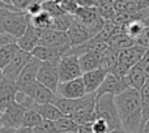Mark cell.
Wrapping results in <instances>:
<instances>
[{
  "label": "cell",
  "mask_w": 149,
  "mask_h": 133,
  "mask_svg": "<svg viewBox=\"0 0 149 133\" xmlns=\"http://www.w3.org/2000/svg\"><path fill=\"white\" fill-rule=\"evenodd\" d=\"M55 128L58 133H68V132H79L80 125L73 121L71 116H63L58 121H55Z\"/></svg>",
  "instance_id": "27"
},
{
  "label": "cell",
  "mask_w": 149,
  "mask_h": 133,
  "mask_svg": "<svg viewBox=\"0 0 149 133\" xmlns=\"http://www.w3.org/2000/svg\"><path fill=\"white\" fill-rule=\"evenodd\" d=\"M74 18L86 26L93 37L97 35L106 24L95 7H79V9L74 13Z\"/></svg>",
  "instance_id": "5"
},
{
  "label": "cell",
  "mask_w": 149,
  "mask_h": 133,
  "mask_svg": "<svg viewBox=\"0 0 149 133\" xmlns=\"http://www.w3.org/2000/svg\"><path fill=\"white\" fill-rule=\"evenodd\" d=\"M43 121V118L37 112L36 110H26L24 114V120L22 127H28V128H36Z\"/></svg>",
  "instance_id": "30"
},
{
  "label": "cell",
  "mask_w": 149,
  "mask_h": 133,
  "mask_svg": "<svg viewBox=\"0 0 149 133\" xmlns=\"http://www.w3.org/2000/svg\"><path fill=\"white\" fill-rule=\"evenodd\" d=\"M79 7H94L95 0H76Z\"/></svg>",
  "instance_id": "40"
},
{
  "label": "cell",
  "mask_w": 149,
  "mask_h": 133,
  "mask_svg": "<svg viewBox=\"0 0 149 133\" xmlns=\"http://www.w3.org/2000/svg\"><path fill=\"white\" fill-rule=\"evenodd\" d=\"M25 12L28 13L30 17H33V16L41 13L42 12V1H34V3H31Z\"/></svg>",
  "instance_id": "37"
},
{
  "label": "cell",
  "mask_w": 149,
  "mask_h": 133,
  "mask_svg": "<svg viewBox=\"0 0 149 133\" xmlns=\"http://www.w3.org/2000/svg\"><path fill=\"white\" fill-rule=\"evenodd\" d=\"M140 133H149V120L144 124V127H143V129H141Z\"/></svg>",
  "instance_id": "43"
},
{
  "label": "cell",
  "mask_w": 149,
  "mask_h": 133,
  "mask_svg": "<svg viewBox=\"0 0 149 133\" xmlns=\"http://www.w3.org/2000/svg\"><path fill=\"white\" fill-rule=\"evenodd\" d=\"M0 114H1V112H0Z\"/></svg>",
  "instance_id": "50"
},
{
  "label": "cell",
  "mask_w": 149,
  "mask_h": 133,
  "mask_svg": "<svg viewBox=\"0 0 149 133\" xmlns=\"http://www.w3.org/2000/svg\"><path fill=\"white\" fill-rule=\"evenodd\" d=\"M0 8H8V9H12V10H16L15 8H12V7H8V5H5L4 3L1 1V0H0Z\"/></svg>",
  "instance_id": "45"
},
{
  "label": "cell",
  "mask_w": 149,
  "mask_h": 133,
  "mask_svg": "<svg viewBox=\"0 0 149 133\" xmlns=\"http://www.w3.org/2000/svg\"><path fill=\"white\" fill-rule=\"evenodd\" d=\"M145 28H147V26H145V24L143 22V21L135 20V21L128 22L127 25H124L123 26V31L130 37V38H132L135 42H136V39L141 35V33L144 31Z\"/></svg>",
  "instance_id": "28"
},
{
  "label": "cell",
  "mask_w": 149,
  "mask_h": 133,
  "mask_svg": "<svg viewBox=\"0 0 149 133\" xmlns=\"http://www.w3.org/2000/svg\"><path fill=\"white\" fill-rule=\"evenodd\" d=\"M135 41L132 38H130L124 31H119L118 34L113 37L109 42V46L111 48L116 50V51H122V50H126V48H130V47L135 46Z\"/></svg>",
  "instance_id": "23"
},
{
  "label": "cell",
  "mask_w": 149,
  "mask_h": 133,
  "mask_svg": "<svg viewBox=\"0 0 149 133\" xmlns=\"http://www.w3.org/2000/svg\"><path fill=\"white\" fill-rule=\"evenodd\" d=\"M31 54L30 52L22 51L18 48V51L15 54L13 59L9 62V64L3 69V76H4L5 81H13L16 82L17 77L20 76V73L22 72V69L25 68V65L31 60Z\"/></svg>",
  "instance_id": "7"
},
{
  "label": "cell",
  "mask_w": 149,
  "mask_h": 133,
  "mask_svg": "<svg viewBox=\"0 0 149 133\" xmlns=\"http://www.w3.org/2000/svg\"><path fill=\"white\" fill-rule=\"evenodd\" d=\"M41 37H39V44L50 48H62V47L71 46L70 38H68L67 31H59V30H39Z\"/></svg>",
  "instance_id": "10"
},
{
  "label": "cell",
  "mask_w": 149,
  "mask_h": 133,
  "mask_svg": "<svg viewBox=\"0 0 149 133\" xmlns=\"http://www.w3.org/2000/svg\"><path fill=\"white\" fill-rule=\"evenodd\" d=\"M39 37H41V31L38 29H36L34 26L29 25L26 31L24 33V35L16 41V44L18 46L20 50L31 54V51L39 44Z\"/></svg>",
  "instance_id": "18"
},
{
  "label": "cell",
  "mask_w": 149,
  "mask_h": 133,
  "mask_svg": "<svg viewBox=\"0 0 149 133\" xmlns=\"http://www.w3.org/2000/svg\"><path fill=\"white\" fill-rule=\"evenodd\" d=\"M30 25V16L26 12L0 8V34H8L17 41Z\"/></svg>",
  "instance_id": "2"
},
{
  "label": "cell",
  "mask_w": 149,
  "mask_h": 133,
  "mask_svg": "<svg viewBox=\"0 0 149 133\" xmlns=\"http://www.w3.org/2000/svg\"><path fill=\"white\" fill-rule=\"evenodd\" d=\"M33 110H36L39 115L43 118V120H49V121H58L59 119H62L63 115L62 111L54 106L52 103H46V105H38L36 103V106L33 107Z\"/></svg>",
  "instance_id": "21"
},
{
  "label": "cell",
  "mask_w": 149,
  "mask_h": 133,
  "mask_svg": "<svg viewBox=\"0 0 149 133\" xmlns=\"http://www.w3.org/2000/svg\"><path fill=\"white\" fill-rule=\"evenodd\" d=\"M115 106L120 119L122 128L128 133H140L143 129V111L140 91L134 87H128L116 95Z\"/></svg>",
  "instance_id": "1"
},
{
  "label": "cell",
  "mask_w": 149,
  "mask_h": 133,
  "mask_svg": "<svg viewBox=\"0 0 149 133\" xmlns=\"http://www.w3.org/2000/svg\"><path fill=\"white\" fill-rule=\"evenodd\" d=\"M135 43H136L137 46L143 47V48L149 50V26H147V28L144 29V31H143L141 35L136 39Z\"/></svg>",
  "instance_id": "35"
},
{
  "label": "cell",
  "mask_w": 149,
  "mask_h": 133,
  "mask_svg": "<svg viewBox=\"0 0 149 133\" xmlns=\"http://www.w3.org/2000/svg\"><path fill=\"white\" fill-rule=\"evenodd\" d=\"M68 38H70V43L71 47H76V46H81V44L89 42L93 38L92 33L88 30V28L85 25H82L80 21H77L74 18L73 24L71 25V28L67 31Z\"/></svg>",
  "instance_id": "14"
},
{
  "label": "cell",
  "mask_w": 149,
  "mask_h": 133,
  "mask_svg": "<svg viewBox=\"0 0 149 133\" xmlns=\"http://www.w3.org/2000/svg\"><path fill=\"white\" fill-rule=\"evenodd\" d=\"M33 131L34 133H58L56 128H55V121H49V120H43Z\"/></svg>",
  "instance_id": "33"
},
{
  "label": "cell",
  "mask_w": 149,
  "mask_h": 133,
  "mask_svg": "<svg viewBox=\"0 0 149 133\" xmlns=\"http://www.w3.org/2000/svg\"><path fill=\"white\" fill-rule=\"evenodd\" d=\"M22 93H25L28 97H30L38 105H46V103H51L52 99L55 98V93H52L50 89H47L46 86H43L42 84H39L38 81L29 84L26 86H24L22 89H20Z\"/></svg>",
  "instance_id": "12"
},
{
  "label": "cell",
  "mask_w": 149,
  "mask_h": 133,
  "mask_svg": "<svg viewBox=\"0 0 149 133\" xmlns=\"http://www.w3.org/2000/svg\"><path fill=\"white\" fill-rule=\"evenodd\" d=\"M68 133H79V132H68Z\"/></svg>",
  "instance_id": "49"
},
{
  "label": "cell",
  "mask_w": 149,
  "mask_h": 133,
  "mask_svg": "<svg viewBox=\"0 0 149 133\" xmlns=\"http://www.w3.org/2000/svg\"><path fill=\"white\" fill-rule=\"evenodd\" d=\"M106 76H107V72L102 68H97V69H93V71L82 73L81 78H82V82H84L86 94L97 93V90L100 89L102 82L105 81Z\"/></svg>",
  "instance_id": "15"
},
{
  "label": "cell",
  "mask_w": 149,
  "mask_h": 133,
  "mask_svg": "<svg viewBox=\"0 0 149 133\" xmlns=\"http://www.w3.org/2000/svg\"><path fill=\"white\" fill-rule=\"evenodd\" d=\"M145 51H147V50L137 46V44L130 47V48L119 51L118 64H116L115 69H114L113 74H115V76H118V77H126L127 73L130 72V69L140 63V60L144 56Z\"/></svg>",
  "instance_id": "4"
},
{
  "label": "cell",
  "mask_w": 149,
  "mask_h": 133,
  "mask_svg": "<svg viewBox=\"0 0 149 133\" xmlns=\"http://www.w3.org/2000/svg\"><path fill=\"white\" fill-rule=\"evenodd\" d=\"M16 133H34L33 128H28V127H20L18 129H16Z\"/></svg>",
  "instance_id": "41"
},
{
  "label": "cell",
  "mask_w": 149,
  "mask_h": 133,
  "mask_svg": "<svg viewBox=\"0 0 149 133\" xmlns=\"http://www.w3.org/2000/svg\"><path fill=\"white\" fill-rule=\"evenodd\" d=\"M52 18L47 12L42 10L41 13L30 17V25L38 30H50L52 29Z\"/></svg>",
  "instance_id": "24"
},
{
  "label": "cell",
  "mask_w": 149,
  "mask_h": 133,
  "mask_svg": "<svg viewBox=\"0 0 149 133\" xmlns=\"http://www.w3.org/2000/svg\"><path fill=\"white\" fill-rule=\"evenodd\" d=\"M42 10L47 12L51 17H59V16L65 15V12L62 9V7L59 4H56L54 0H47V1L42 3Z\"/></svg>",
  "instance_id": "32"
},
{
  "label": "cell",
  "mask_w": 149,
  "mask_h": 133,
  "mask_svg": "<svg viewBox=\"0 0 149 133\" xmlns=\"http://www.w3.org/2000/svg\"><path fill=\"white\" fill-rule=\"evenodd\" d=\"M18 93V87L16 82L5 81L0 86V112H4L13 102H16V94Z\"/></svg>",
  "instance_id": "19"
},
{
  "label": "cell",
  "mask_w": 149,
  "mask_h": 133,
  "mask_svg": "<svg viewBox=\"0 0 149 133\" xmlns=\"http://www.w3.org/2000/svg\"><path fill=\"white\" fill-rule=\"evenodd\" d=\"M4 128V124H3V118H1V114H0V131Z\"/></svg>",
  "instance_id": "48"
},
{
  "label": "cell",
  "mask_w": 149,
  "mask_h": 133,
  "mask_svg": "<svg viewBox=\"0 0 149 133\" xmlns=\"http://www.w3.org/2000/svg\"><path fill=\"white\" fill-rule=\"evenodd\" d=\"M73 21H74V16L68 15V13L59 16V17H54L52 18V29L59 31H68V29L71 28Z\"/></svg>",
  "instance_id": "29"
},
{
  "label": "cell",
  "mask_w": 149,
  "mask_h": 133,
  "mask_svg": "<svg viewBox=\"0 0 149 133\" xmlns=\"http://www.w3.org/2000/svg\"><path fill=\"white\" fill-rule=\"evenodd\" d=\"M94 7L97 8L98 13L105 21H111L115 16L114 0H95Z\"/></svg>",
  "instance_id": "25"
},
{
  "label": "cell",
  "mask_w": 149,
  "mask_h": 133,
  "mask_svg": "<svg viewBox=\"0 0 149 133\" xmlns=\"http://www.w3.org/2000/svg\"><path fill=\"white\" fill-rule=\"evenodd\" d=\"M90 129H92L93 133H110L111 132L107 123L101 120V119H94V121L90 124Z\"/></svg>",
  "instance_id": "34"
},
{
  "label": "cell",
  "mask_w": 149,
  "mask_h": 133,
  "mask_svg": "<svg viewBox=\"0 0 149 133\" xmlns=\"http://www.w3.org/2000/svg\"><path fill=\"white\" fill-rule=\"evenodd\" d=\"M3 82H4V76H3V71H0V86Z\"/></svg>",
  "instance_id": "47"
},
{
  "label": "cell",
  "mask_w": 149,
  "mask_h": 133,
  "mask_svg": "<svg viewBox=\"0 0 149 133\" xmlns=\"http://www.w3.org/2000/svg\"><path fill=\"white\" fill-rule=\"evenodd\" d=\"M56 95L62 98H67V99H79L86 95V90H85L82 78H74L71 81L60 82L59 86L56 89Z\"/></svg>",
  "instance_id": "11"
},
{
  "label": "cell",
  "mask_w": 149,
  "mask_h": 133,
  "mask_svg": "<svg viewBox=\"0 0 149 133\" xmlns=\"http://www.w3.org/2000/svg\"><path fill=\"white\" fill-rule=\"evenodd\" d=\"M139 64L141 65L143 71H144L145 74H147V78L149 80V50H147V51H145L144 56H143V59L140 60Z\"/></svg>",
  "instance_id": "38"
},
{
  "label": "cell",
  "mask_w": 149,
  "mask_h": 133,
  "mask_svg": "<svg viewBox=\"0 0 149 133\" xmlns=\"http://www.w3.org/2000/svg\"><path fill=\"white\" fill-rule=\"evenodd\" d=\"M0 133H16V129H12V128H7V127H4V128L0 131Z\"/></svg>",
  "instance_id": "42"
},
{
  "label": "cell",
  "mask_w": 149,
  "mask_h": 133,
  "mask_svg": "<svg viewBox=\"0 0 149 133\" xmlns=\"http://www.w3.org/2000/svg\"><path fill=\"white\" fill-rule=\"evenodd\" d=\"M140 98H141V111H143V127L149 120V80L147 84L140 90Z\"/></svg>",
  "instance_id": "31"
},
{
  "label": "cell",
  "mask_w": 149,
  "mask_h": 133,
  "mask_svg": "<svg viewBox=\"0 0 149 133\" xmlns=\"http://www.w3.org/2000/svg\"><path fill=\"white\" fill-rule=\"evenodd\" d=\"M9 43H16V39L12 38L10 35H8V34H0V47Z\"/></svg>",
  "instance_id": "39"
},
{
  "label": "cell",
  "mask_w": 149,
  "mask_h": 133,
  "mask_svg": "<svg viewBox=\"0 0 149 133\" xmlns=\"http://www.w3.org/2000/svg\"><path fill=\"white\" fill-rule=\"evenodd\" d=\"M18 51V46L16 43H9L0 47V71L5 68L13 59L15 54Z\"/></svg>",
  "instance_id": "26"
},
{
  "label": "cell",
  "mask_w": 149,
  "mask_h": 133,
  "mask_svg": "<svg viewBox=\"0 0 149 133\" xmlns=\"http://www.w3.org/2000/svg\"><path fill=\"white\" fill-rule=\"evenodd\" d=\"M110 133H128V132L124 131L123 128H118V129H114V131H111Z\"/></svg>",
  "instance_id": "44"
},
{
  "label": "cell",
  "mask_w": 149,
  "mask_h": 133,
  "mask_svg": "<svg viewBox=\"0 0 149 133\" xmlns=\"http://www.w3.org/2000/svg\"><path fill=\"white\" fill-rule=\"evenodd\" d=\"M41 63L38 59L36 57H31V60L25 65V68L22 69V72L20 73V76L16 80V85H17L18 90L22 89L24 86L29 84H33V82L37 81V76H38V71L39 66H41Z\"/></svg>",
  "instance_id": "17"
},
{
  "label": "cell",
  "mask_w": 149,
  "mask_h": 133,
  "mask_svg": "<svg viewBox=\"0 0 149 133\" xmlns=\"http://www.w3.org/2000/svg\"><path fill=\"white\" fill-rule=\"evenodd\" d=\"M118 55L119 51L111 48L110 46L102 52V59H101V68L105 69L107 73H113L118 64Z\"/></svg>",
  "instance_id": "22"
},
{
  "label": "cell",
  "mask_w": 149,
  "mask_h": 133,
  "mask_svg": "<svg viewBox=\"0 0 149 133\" xmlns=\"http://www.w3.org/2000/svg\"><path fill=\"white\" fill-rule=\"evenodd\" d=\"M25 108L21 107L17 102H13L4 112L1 114L3 118V124L7 128L12 129H18L22 127V120H24V114H25Z\"/></svg>",
  "instance_id": "13"
},
{
  "label": "cell",
  "mask_w": 149,
  "mask_h": 133,
  "mask_svg": "<svg viewBox=\"0 0 149 133\" xmlns=\"http://www.w3.org/2000/svg\"><path fill=\"white\" fill-rule=\"evenodd\" d=\"M114 98L115 97L110 94H103L95 98V119L106 121L111 131L122 128Z\"/></svg>",
  "instance_id": "3"
},
{
  "label": "cell",
  "mask_w": 149,
  "mask_h": 133,
  "mask_svg": "<svg viewBox=\"0 0 149 133\" xmlns=\"http://www.w3.org/2000/svg\"><path fill=\"white\" fill-rule=\"evenodd\" d=\"M58 65H59V62H42L38 71V76H37V81L55 94L60 84Z\"/></svg>",
  "instance_id": "6"
},
{
  "label": "cell",
  "mask_w": 149,
  "mask_h": 133,
  "mask_svg": "<svg viewBox=\"0 0 149 133\" xmlns=\"http://www.w3.org/2000/svg\"><path fill=\"white\" fill-rule=\"evenodd\" d=\"M34 1H41V0H12V7L16 10L20 12H25L28 9V7Z\"/></svg>",
  "instance_id": "36"
},
{
  "label": "cell",
  "mask_w": 149,
  "mask_h": 133,
  "mask_svg": "<svg viewBox=\"0 0 149 133\" xmlns=\"http://www.w3.org/2000/svg\"><path fill=\"white\" fill-rule=\"evenodd\" d=\"M128 87H130V84L127 77H118L113 73H107L105 81L102 82L100 89L97 90L95 95L100 97V95H103V94H110L116 97L120 93H123L124 90H127Z\"/></svg>",
  "instance_id": "9"
},
{
  "label": "cell",
  "mask_w": 149,
  "mask_h": 133,
  "mask_svg": "<svg viewBox=\"0 0 149 133\" xmlns=\"http://www.w3.org/2000/svg\"><path fill=\"white\" fill-rule=\"evenodd\" d=\"M59 78L60 82L71 81L74 78H80L82 76L81 66L79 63V56L76 55H64L59 60Z\"/></svg>",
  "instance_id": "8"
},
{
  "label": "cell",
  "mask_w": 149,
  "mask_h": 133,
  "mask_svg": "<svg viewBox=\"0 0 149 133\" xmlns=\"http://www.w3.org/2000/svg\"><path fill=\"white\" fill-rule=\"evenodd\" d=\"M71 48V46L68 47H62V48H50V47L45 46H38L31 51V56L38 59L39 62H59L67 51Z\"/></svg>",
  "instance_id": "16"
},
{
  "label": "cell",
  "mask_w": 149,
  "mask_h": 133,
  "mask_svg": "<svg viewBox=\"0 0 149 133\" xmlns=\"http://www.w3.org/2000/svg\"><path fill=\"white\" fill-rule=\"evenodd\" d=\"M3 3H4L5 5H8V7H12V0H1ZM13 8V7H12Z\"/></svg>",
  "instance_id": "46"
},
{
  "label": "cell",
  "mask_w": 149,
  "mask_h": 133,
  "mask_svg": "<svg viewBox=\"0 0 149 133\" xmlns=\"http://www.w3.org/2000/svg\"><path fill=\"white\" fill-rule=\"evenodd\" d=\"M126 77H127V80H128L130 87H134V89L139 90V91L143 89V86H144L148 81L147 74H145V72L143 71V68L140 64H136L135 66H132Z\"/></svg>",
  "instance_id": "20"
}]
</instances>
